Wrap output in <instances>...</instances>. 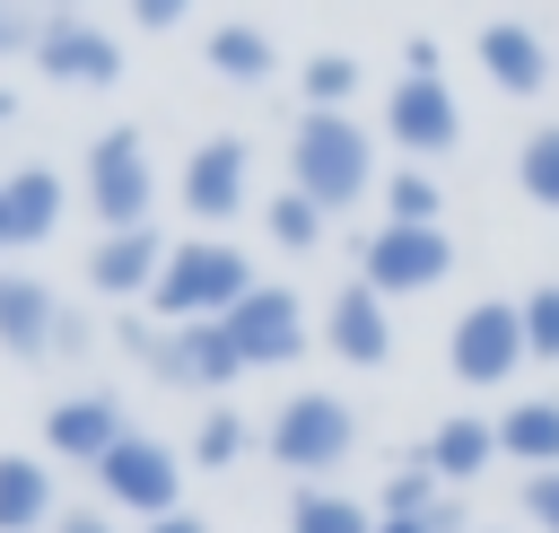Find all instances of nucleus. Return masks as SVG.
I'll return each mask as SVG.
<instances>
[{"label":"nucleus","instance_id":"nucleus-1","mask_svg":"<svg viewBox=\"0 0 559 533\" xmlns=\"http://www.w3.org/2000/svg\"><path fill=\"white\" fill-rule=\"evenodd\" d=\"M288 183L314 201V210H358L367 192H376V140H367V122L358 114H297L288 122Z\"/></svg>","mask_w":559,"mask_h":533},{"label":"nucleus","instance_id":"nucleus-2","mask_svg":"<svg viewBox=\"0 0 559 533\" xmlns=\"http://www.w3.org/2000/svg\"><path fill=\"white\" fill-rule=\"evenodd\" d=\"M245 297H253V253L227 245V236H183V245L166 253L157 288H148L157 323H218V315H236Z\"/></svg>","mask_w":559,"mask_h":533},{"label":"nucleus","instance_id":"nucleus-3","mask_svg":"<svg viewBox=\"0 0 559 533\" xmlns=\"http://www.w3.org/2000/svg\"><path fill=\"white\" fill-rule=\"evenodd\" d=\"M262 454H271L288 481H332V472L358 454V411H349V393H288V402L262 419Z\"/></svg>","mask_w":559,"mask_h":533},{"label":"nucleus","instance_id":"nucleus-4","mask_svg":"<svg viewBox=\"0 0 559 533\" xmlns=\"http://www.w3.org/2000/svg\"><path fill=\"white\" fill-rule=\"evenodd\" d=\"M524 306L515 297H472L454 323H445V367H454V384H472V393H507L515 376H524Z\"/></svg>","mask_w":559,"mask_h":533},{"label":"nucleus","instance_id":"nucleus-5","mask_svg":"<svg viewBox=\"0 0 559 533\" xmlns=\"http://www.w3.org/2000/svg\"><path fill=\"white\" fill-rule=\"evenodd\" d=\"M87 210L105 218V236L114 227H148V201H157V166H148V140L131 131V122H114V131H96L87 140Z\"/></svg>","mask_w":559,"mask_h":533},{"label":"nucleus","instance_id":"nucleus-6","mask_svg":"<svg viewBox=\"0 0 559 533\" xmlns=\"http://www.w3.org/2000/svg\"><path fill=\"white\" fill-rule=\"evenodd\" d=\"M96 489H105V507L114 516H140V524H157V516H175L183 507V454L166 446V437H122L105 463H96Z\"/></svg>","mask_w":559,"mask_h":533},{"label":"nucleus","instance_id":"nucleus-7","mask_svg":"<svg viewBox=\"0 0 559 533\" xmlns=\"http://www.w3.org/2000/svg\"><path fill=\"white\" fill-rule=\"evenodd\" d=\"M384 140L402 149V166H437L463 149V96L454 79H393L384 87Z\"/></svg>","mask_w":559,"mask_h":533},{"label":"nucleus","instance_id":"nucleus-8","mask_svg":"<svg viewBox=\"0 0 559 533\" xmlns=\"http://www.w3.org/2000/svg\"><path fill=\"white\" fill-rule=\"evenodd\" d=\"M454 271V236L445 227H376L367 245H358V280L376 288V297H428L437 280Z\"/></svg>","mask_w":559,"mask_h":533},{"label":"nucleus","instance_id":"nucleus-9","mask_svg":"<svg viewBox=\"0 0 559 533\" xmlns=\"http://www.w3.org/2000/svg\"><path fill=\"white\" fill-rule=\"evenodd\" d=\"M218 323H227V341H236L245 367H288V358H306V341H314L306 297H297L288 280H253V297H245L236 315H218Z\"/></svg>","mask_w":559,"mask_h":533},{"label":"nucleus","instance_id":"nucleus-10","mask_svg":"<svg viewBox=\"0 0 559 533\" xmlns=\"http://www.w3.org/2000/svg\"><path fill=\"white\" fill-rule=\"evenodd\" d=\"M245 183H253V149H245L236 131H210V140L183 157V175H175V201L201 218V236H218V227L245 210Z\"/></svg>","mask_w":559,"mask_h":533},{"label":"nucleus","instance_id":"nucleus-11","mask_svg":"<svg viewBox=\"0 0 559 533\" xmlns=\"http://www.w3.org/2000/svg\"><path fill=\"white\" fill-rule=\"evenodd\" d=\"M26 61H35L52 87H114V79H122V44H114L96 17H79V9L44 17V35H35Z\"/></svg>","mask_w":559,"mask_h":533},{"label":"nucleus","instance_id":"nucleus-12","mask_svg":"<svg viewBox=\"0 0 559 533\" xmlns=\"http://www.w3.org/2000/svg\"><path fill=\"white\" fill-rule=\"evenodd\" d=\"M472 52H480L489 87H498V96H515V105H533V96L559 79V44H550L533 17H489V26L472 35Z\"/></svg>","mask_w":559,"mask_h":533},{"label":"nucleus","instance_id":"nucleus-13","mask_svg":"<svg viewBox=\"0 0 559 533\" xmlns=\"http://www.w3.org/2000/svg\"><path fill=\"white\" fill-rule=\"evenodd\" d=\"M148 376H157V384H175V393H227V384L245 376V358H236L227 323H166V341H157Z\"/></svg>","mask_w":559,"mask_h":533},{"label":"nucleus","instance_id":"nucleus-14","mask_svg":"<svg viewBox=\"0 0 559 533\" xmlns=\"http://www.w3.org/2000/svg\"><path fill=\"white\" fill-rule=\"evenodd\" d=\"M323 350L341 367H393V297H376L367 280H341L323 306Z\"/></svg>","mask_w":559,"mask_h":533},{"label":"nucleus","instance_id":"nucleus-15","mask_svg":"<svg viewBox=\"0 0 559 533\" xmlns=\"http://www.w3.org/2000/svg\"><path fill=\"white\" fill-rule=\"evenodd\" d=\"M122 437H131V419H122L114 393H70V402L44 411V454H52V463H87V472H96Z\"/></svg>","mask_w":559,"mask_h":533},{"label":"nucleus","instance_id":"nucleus-16","mask_svg":"<svg viewBox=\"0 0 559 533\" xmlns=\"http://www.w3.org/2000/svg\"><path fill=\"white\" fill-rule=\"evenodd\" d=\"M166 236L157 227H114V236H96V253H87V280L105 288V297H122V306H140L148 288H157V271H166Z\"/></svg>","mask_w":559,"mask_h":533},{"label":"nucleus","instance_id":"nucleus-17","mask_svg":"<svg viewBox=\"0 0 559 533\" xmlns=\"http://www.w3.org/2000/svg\"><path fill=\"white\" fill-rule=\"evenodd\" d=\"M419 463H428L445 489H472V481L498 463V419H489V411H445V419L419 437Z\"/></svg>","mask_w":559,"mask_h":533},{"label":"nucleus","instance_id":"nucleus-18","mask_svg":"<svg viewBox=\"0 0 559 533\" xmlns=\"http://www.w3.org/2000/svg\"><path fill=\"white\" fill-rule=\"evenodd\" d=\"M61 297L44 288V280H26V271H0V350L9 358H52V341H61Z\"/></svg>","mask_w":559,"mask_h":533},{"label":"nucleus","instance_id":"nucleus-19","mask_svg":"<svg viewBox=\"0 0 559 533\" xmlns=\"http://www.w3.org/2000/svg\"><path fill=\"white\" fill-rule=\"evenodd\" d=\"M489 419H498V463H524V472L559 463V393H515Z\"/></svg>","mask_w":559,"mask_h":533},{"label":"nucleus","instance_id":"nucleus-20","mask_svg":"<svg viewBox=\"0 0 559 533\" xmlns=\"http://www.w3.org/2000/svg\"><path fill=\"white\" fill-rule=\"evenodd\" d=\"M61 507H52V463L35 454H0V533H44Z\"/></svg>","mask_w":559,"mask_h":533},{"label":"nucleus","instance_id":"nucleus-21","mask_svg":"<svg viewBox=\"0 0 559 533\" xmlns=\"http://www.w3.org/2000/svg\"><path fill=\"white\" fill-rule=\"evenodd\" d=\"M201 61H210L218 79H236V87H262V79L280 70V44H271V35L253 26V17H227V26H210Z\"/></svg>","mask_w":559,"mask_h":533},{"label":"nucleus","instance_id":"nucleus-22","mask_svg":"<svg viewBox=\"0 0 559 533\" xmlns=\"http://www.w3.org/2000/svg\"><path fill=\"white\" fill-rule=\"evenodd\" d=\"M0 183H9V236H17V245H44V236L61 227L70 183H61L52 166H17V175H0Z\"/></svg>","mask_w":559,"mask_h":533},{"label":"nucleus","instance_id":"nucleus-23","mask_svg":"<svg viewBox=\"0 0 559 533\" xmlns=\"http://www.w3.org/2000/svg\"><path fill=\"white\" fill-rule=\"evenodd\" d=\"M288 533H376V507L332 489V481H297L288 489Z\"/></svg>","mask_w":559,"mask_h":533},{"label":"nucleus","instance_id":"nucleus-24","mask_svg":"<svg viewBox=\"0 0 559 533\" xmlns=\"http://www.w3.org/2000/svg\"><path fill=\"white\" fill-rule=\"evenodd\" d=\"M262 446V428L245 419V411H227V402H210L201 419H192V446H183V463H201V472H227V463H245Z\"/></svg>","mask_w":559,"mask_h":533},{"label":"nucleus","instance_id":"nucleus-25","mask_svg":"<svg viewBox=\"0 0 559 533\" xmlns=\"http://www.w3.org/2000/svg\"><path fill=\"white\" fill-rule=\"evenodd\" d=\"M262 236H271L280 253H323V236H332V210H314L297 183H280V192L262 201Z\"/></svg>","mask_w":559,"mask_h":533},{"label":"nucleus","instance_id":"nucleus-26","mask_svg":"<svg viewBox=\"0 0 559 533\" xmlns=\"http://www.w3.org/2000/svg\"><path fill=\"white\" fill-rule=\"evenodd\" d=\"M358 87H367L358 52H306V61H297V96H306L314 114H349Z\"/></svg>","mask_w":559,"mask_h":533},{"label":"nucleus","instance_id":"nucleus-27","mask_svg":"<svg viewBox=\"0 0 559 533\" xmlns=\"http://www.w3.org/2000/svg\"><path fill=\"white\" fill-rule=\"evenodd\" d=\"M376 192H384V218L393 227H445V183L428 166H393Z\"/></svg>","mask_w":559,"mask_h":533},{"label":"nucleus","instance_id":"nucleus-28","mask_svg":"<svg viewBox=\"0 0 559 533\" xmlns=\"http://www.w3.org/2000/svg\"><path fill=\"white\" fill-rule=\"evenodd\" d=\"M515 192L533 210H559V122H533L515 140Z\"/></svg>","mask_w":559,"mask_h":533},{"label":"nucleus","instance_id":"nucleus-29","mask_svg":"<svg viewBox=\"0 0 559 533\" xmlns=\"http://www.w3.org/2000/svg\"><path fill=\"white\" fill-rule=\"evenodd\" d=\"M437 498H445V481H437V472L419 463V446H411V454H393V472H384V498H376V516H428Z\"/></svg>","mask_w":559,"mask_h":533},{"label":"nucleus","instance_id":"nucleus-30","mask_svg":"<svg viewBox=\"0 0 559 533\" xmlns=\"http://www.w3.org/2000/svg\"><path fill=\"white\" fill-rule=\"evenodd\" d=\"M515 306H524V350H533V367H559V280L524 288Z\"/></svg>","mask_w":559,"mask_h":533},{"label":"nucleus","instance_id":"nucleus-31","mask_svg":"<svg viewBox=\"0 0 559 533\" xmlns=\"http://www.w3.org/2000/svg\"><path fill=\"white\" fill-rule=\"evenodd\" d=\"M515 507H524V524H533V533H559V463H550V472H524Z\"/></svg>","mask_w":559,"mask_h":533},{"label":"nucleus","instance_id":"nucleus-32","mask_svg":"<svg viewBox=\"0 0 559 533\" xmlns=\"http://www.w3.org/2000/svg\"><path fill=\"white\" fill-rule=\"evenodd\" d=\"M35 35H44V9L35 0H0V61L35 52Z\"/></svg>","mask_w":559,"mask_h":533},{"label":"nucleus","instance_id":"nucleus-33","mask_svg":"<svg viewBox=\"0 0 559 533\" xmlns=\"http://www.w3.org/2000/svg\"><path fill=\"white\" fill-rule=\"evenodd\" d=\"M402 79H445V44L437 35H402Z\"/></svg>","mask_w":559,"mask_h":533},{"label":"nucleus","instance_id":"nucleus-34","mask_svg":"<svg viewBox=\"0 0 559 533\" xmlns=\"http://www.w3.org/2000/svg\"><path fill=\"white\" fill-rule=\"evenodd\" d=\"M419 524H428V533H472V507H463V489H445V498H437Z\"/></svg>","mask_w":559,"mask_h":533},{"label":"nucleus","instance_id":"nucleus-35","mask_svg":"<svg viewBox=\"0 0 559 533\" xmlns=\"http://www.w3.org/2000/svg\"><path fill=\"white\" fill-rule=\"evenodd\" d=\"M52 533H122V524H114V507H61Z\"/></svg>","mask_w":559,"mask_h":533},{"label":"nucleus","instance_id":"nucleus-36","mask_svg":"<svg viewBox=\"0 0 559 533\" xmlns=\"http://www.w3.org/2000/svg\"><path fill=\"white\" fill-rule=\"evenodd\" d=\"M131 17H140V26H183L192 0H131Z\"/></svg>","mask_w":559,"mask_h":533},{"label":"nucleus","instance_id":"nucleus-37","mask_svg":"<svg viewBox=\"0 0 559 533\" xmlns=\"http://www.w3.org/2000/svg\"><path fill=\"white\" fill-rule=\"evenodd\" d=\"M87 341H96V332H87V315H61V341H52V358H87Z\"/></svg>","mask_w":559,"mask_h":533},{"label":"nucleus","instance_id":"nucleus-38","mask_svg":"<svg viewBox=\"0 0 559 533\" xmlns=\"http://www.w3.org/2000/svg\"><path fill=\"white\" fill-rule=\"evenodd\" d=\"M140 533H210V524H201L192 507H175V516H157V524H140Z\"/></svg>","mask_w":559,"mask_h":533},{"label":"nucleus","instance_id":"nucleus-39","mask_svg":"<svg viewBox=\"0 0 559 533\" xmlns=\"http://www.w3.org/2000/svg\"><path fill=\"white\" fill-rule=\"evenodd\" d=\"M376 533H428L419 516H376Z\"/></svg>","mask_w":559,"mask_h":533},{"label":"nucleus","instance_id":"nucleus-40","mask_svg":"<svg viewBox=\"0 0 559 533\" xmlns=\"http://www.w3.org/2000/svg\"><path fill=\"white\" fill-rule=\"evenodd\" d=\"M0 253H17V236H9V183H0Z\"/></svg>","mask_w":559,"mask_h":533},{"label":"nucleus","instance_id":"nucleus-41","mask_svg":"<svg viewBox=\"0 0 559 533\" xmlns=\"http://www.w3.org/2000/svg\"><path fill=\"white\" fill-rule=\"evenodd\" d=\"M35 9H44V17H61V9H79V0H35Z\"/></svg>","mask_w":559,"mask_h":533},{"label":"nucleus","instance_id":"nucleus-42","mask_svg":"<svg viewBox=\"0 0 559 533\" xmlns=\"http://www.w3.org/2000/svg\"><path fill=\"white\" fill-rule=\"evenodd\" d=\"M9 114H17V96H9V87H0V122H9Z\"/></svg>","mask_w":559,"mask_h":533},{"label":"nucleus","instance_id":"nucleus-43","mask_svg":"<svg viewBox=\"0 0 559 533\" xmlns=\"http://www.w3.org/2000/svg\"><path fill=\"white\" fill-rule=\"evenodd\" d=\"M472 533H507V524H472Z\"/></svg>","mask_w":559,"mask_h":533}]
</instances>
